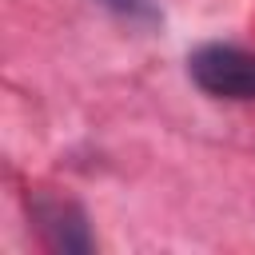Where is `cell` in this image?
Listing matches in <instances>:
<instances>
[{
	"mask_svg": "<svg viewBox=\"0 0 255 255\" xmlns=\"http://www.w3.org/2000/svg\"><path fill=\"white\" fill-rule=\"evenodd\" d=\"M191 80L215 100H255V52L235 44H203L187 56Z\"/></svg>",
	"mask_w": 255,
	"mask_h": 255,
	"instance_id": "6da1fadb",
	"label": "cell"
},
{
	"mask_svg": "<svg viewBox=\"0 0 255 255\" xmlns=\"http://www.w3.org/2000/svg\"><path fill=\"white\" fill-rule=\"evenodd\" d=\"M32 223L40 227L44 243L52 251H64V255H88L96 247L92 239V227H88V215L72 203V199H56V195H40L32 203Z\"/></svg>",
	"mask_w": 255,
	"mask_h": 255,
	"instance_id": "7a4b0ae2",
	"label": "cell"
},
{
	"mask_svg": "<svg viewBox=\"0 0 255 255\" xmlns=\"http://www.w3.org/2000/svg\"><path fill=\"white\" fill-rule=\"evenodd\" d=\"M112 12H120L124 20H135V24H151L159 20V4L155 0H104Z\"/></svg>",
	"mask_w": 255,
	"mask_h": 255,
	"instance_id": "3957f363",
	"label": "cell"
}]
</instances>
